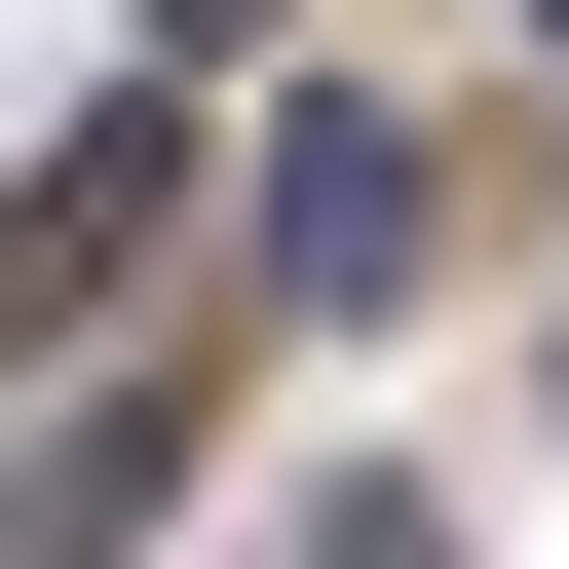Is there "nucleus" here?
<instances>
[{"label": "nucleus", "instance_id": "nucleus-2", "mask_svg": "<svg viewBox=\"0 0 569 569\" xmlns=\"http://www.w3.org/2000/svg\"><path fill=\"white\" fill-rule=\"evenodd\" d=\"M152 190H190L152 114H77L39 190H0V380H77V305H114V266H152Z\"/></svg>", "mask_w": 569, "mask_h": 569}, {"label": "nucleus", "instance_id": "nucleus-4", "mask_svg": "<svg viewBox=\"0 0 569 569\" xmlns=\"http://www.w3.org/2000/svg\"><path fill=\"white\" fill-rule=\"evenodd\" d=\"M305 569H456V531H418V493H305Z\"/></svg>", "mask_w": 569, "mask_h": 569}, {"label": "nucleus", "instance_id": "nucleus-1", "mask_svg": "<svg viewBox=\"0 0 569 569\" xmlns=\"http://www.w3.org/2000/svg\"><path fill=\"white\" fill-rule=\"evenodd\" d=\"M418 266H456V190H418V114H266V305H305V342H380Z\"/></svg>", "mask_w": 569, "mask_h": 569}, {"label": "nucleus", "instance_id": "nucleus-3", "mask_svg": "<svg viewBox=\"0 0 569 569\" xmlns=\"http://www.w3.org/2000/svg\"><path fill=\"white\" fill-rule=\"evenodd\" d=\"M152 531H190V418H114V380L0 456V569H152Z\"/></svg>", "mask_w": 569, "mask_h": 569}]
</instances>
